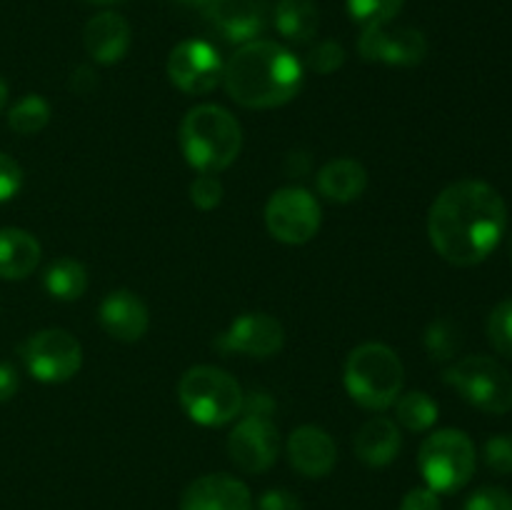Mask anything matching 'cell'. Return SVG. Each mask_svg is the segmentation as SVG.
Masks as SVG:
<instances>
[{
    "mask_svg": "<svg viewBox=\"0 0 512 510\" xmlns=\"http://www.w3.org/2000/svg\"><path fill=\"white\" fill-rule=\"evenodd\" d=\"M5 103H8V83L0 78V110L5 108Z\"/></svg>",
    "mask_w": 512,
    "mask_h": 510,
    "instance_id": "cell-40",
    "label": "cell"
},
{
    "mask_svg": "<svg viewBox=\"0 0 512 510\" xmlns=\"http://www.w3.org/2000/svg\"><path fill=\"white\" fill-rule=\"evenodd\" d=\"M180 150L198 173H220L230 168L243 148L238 118L213 103L195 105L180 120Z\"/></svg>",
    "mask_w": 512,
    "mask_h": 510,
    "instance_id": "cell-3",
    "label": "cell"
},
{
    "mask_svg": "<svg viewBox=\"0 0 512 510\" xmlns=\"http://www.w3.org/2000/svg\"><path fill=\"white\" fill-rule=\"evenodd\" d=\"M483 458L493 473L512 475V435L500 433L488 438L483 448Z\"/></svg>",
    "mask_w": 512,
    "mask_h": 510,
    "instance_id": "cell-31",
    "label": "cell"
},
{
    "mask_svg": "<svg viewBox=\"0 0 512 510\" xmlns=\"http://www.w3.org/2000/svg\"><path fill=\"white\" fill-rule=\"evenodd\" d=\"M100 325L120 343H138L150 328L148 305L133 290H113L100 303Z\"/></svg>",
    "mask_w": 512,
    "mask_h": 510,
    "instance_id": "cell-16",
    "label": "cell"
},
{
    "mask_svg": "<svg viewBox=\"0 0 512 510\" xmlns=\"http://www.w3.org/2000/svg\"><path fill=\"white\" fill-rule=\"evenodd\" d=\"M273 23L290 43H310L320 25L318 5L315 0H278L273 5Z\"/></svg>",
    "mask_w": 512,
    "mask_h": 510,
    "instance_id": "cell-22",
    "label": "cell"
},
{
    "mask_svg": "<svg viewBox=\"0 0 512 510\" xmlns=\"http://www.w3.org/2000/svg\"><path fill=\"white\" fill-rule=\"evenodd\" d=\"M345 390L368 410H385L403 395L405 368L385 343H363L345 360Z\"/></svg>",
    "mask_w": 512,
    "mask_h": 510,
    "instance_id": "cell-4",
    "label": "cell"
},
{
    "mask_svg": "<svg viewBox=\"0 0 512 510\" xmlns=\"http://www.w3.org/2000/svg\"><path fill=\"white\" fill-rule=\"evenodd\" d=\"M405 0H348V13L363 28L388 25L403 10Z\"/></svg>",
    "mask_w": 512,
    "mask_h": 510,
    "instance_id": "cell-26",
    "label": "cell"
},
{
    "mask_svg": "<svg viewBox=\"0 0 512 510\" xmlns=\"http://www.w3.org/2000/svg\"><path fill=\"white\" fill-rule=\"evenodd\" d=\"M20 358L28 373L40 383H65L78 375L83 365V348L68 330L48 328L30 335L20 345Z\"/></svg>",
    "mask_w": 512,
    "mask_h": 510,
    "instance_id": "cell-8",
    "label": "cell"
},
{
    "mask_svg": "<svg viewBox=\"0 0 512 510\" xmlns=\"http://www.w3.org/2000/svg\"><path fill=\"white\" fill-rule=\"evenodd\" d=\"M443 380L483 413L505 415L512 410V375L488 355L460 358L445 370Z\"/></svg>",
    "mask_w": 512,
    "mask_h": 510,
    "instance_id": "cell-7",
    "label": "cell"
},
{
    "mask_svg": "<svg viewBox=\"0 0 512 510\" xmlns=\"http://www.w3.org/2000/svg\"><path fill=\"white\" fill-rule=\"evenodd\" d=\"M465 510H512V493L495 485H485L470 495Z\"/></svg>",
    "mask_w": 512,
    "mask_h": 510,
    "instance_id": "cell-32",
    "label": "cell"
},
{
    "mask_svg": "<svg viewBox=\"0 0 512 510\" xmlns=\"http://www.w3.org/2000/svg\"><path fill=\"white\" fill-rule=\"evenodd\" d=\"M425 350L433 360H450L460 350V330L453 320L440 318L425 330Z\"/></svg>",
    "mask_w": 512,
    "mask_h": 510,
    "instance_id": "cell-27",
    "label": "cell"
},
{
    "mask_svg": "<svg viewBox=\"0 0 512 510\" xmlns=\"http://www.w3.org/2000/svg\"><path fill=\"white\" fill-rule=\"evenodd\" d=\"M395 418L413 433H425L438 423V403L423 390H410L395 400Z\"/></svg>",
    "mask_w": 512,
    "mask_h": 510,
    "instance_id": "cell-24",
    "label": "cell"
},
{
    "mask_svg": "<svg viewBox=\"0 0 512 510\" xmlns=\"http://www.w3.org/2000/svg\"><path fill=\"white\" fill-rule=\"evenodd\" d=\"M208 23L230 43H250L268 28L273 0H213L205 8Z\"/></svg>",
    "mask_w": 512,
    "mask_h": 510,
    "instance_id": "cell-14",
    "label": "cell"
},
{
    "mask_svg": "<svg viewBox=\"0 0 512 510\" xmlns=\"http://www.w3.org/2000/svg\"><path fill=\"white\" fill-rule=\"evenodd\" d=\"M305 68L285 45L273 40L243 43L223 65L225 93L250 110L280 108L300 93Z\"/></svg>",
    "mask_w": 512,
    "mask_h": 510,
    "instance_id": "cell-2",
    "label": "cell"
},
{
    "mask_svg": "<svg viewBox=\"0 0 512 510\" xmlns=\"http://www.w3.org/2000/svg\"><path fill=\"white\" fill-rule=\"evenodd\" d=\"M403 445V435L395 420L390 418H370L363 428L355 433V455L363 460L368 468H385L393 463Z\"/></svg>",
    "mask_w": 512,
    "mask_h": 510,
    "instance_id": "cell-19",
    "label": "cell"
},
{
    "mask_svg": "<svg viewBox=\"0 0 512 510\" xmlns=\"http://www.w3.org/2000/svg\"><path fill=\"white\" fill-rule=\"evenodd\" d=\"M400 510H443V508H440L438 493L425 485V488L408 490V495H405L403 503H400Z\"/></svg>",
    "mask_w": 512,
    "mask_h": 510,
    "instance_id": "cell-35",
    "label": "cell"
},
{
    "mask_svg": "<svg viewBox=\"0 0 512 510\" xmlns=\"http://www.w3.org/2000/svg\"><path fill=\"white\" fill-rule=\"evenodd\" d=\"M225 188L220 183L218 173H200L198 178L190 183V200L198 205L200 210H213L223 203Z\"/></svg>",
    "mask_w": 512,
    "mask_h": 510,
    "instance_id": "cell-30",
    "label": "cell"
},
{
    "mask_svg": "<svg viewBox=\"0 0 512 510\" xmlns=\"http://www.w3.org/2000/svg\"><path fill=\"white\" fill-rule=\"evenodd\" d=\"M178 3L188 5V8H208V5L213 3V0H178Z\"/></svg>",
    "mask_w": 512,
    "mask_h": 510,
    "instance_id": "cell-39",
    "label": "cell"
},
{
    "mask_svg": "<svg viewBox=\"0 0 512 510\" xmlns=\"http://www.w3.org/2000/svg\"><path fill=\"white\" fill-rule=\"evenodd\" d=\"M418 465L430 490H435L438 495H450L470 483V478L475 475V465H478V455H475L473 440L463 430L445 428L423 440Z\"/></svg>",
    "mask_w": 512,
    "mask_h": 510,
    "instance_id": "cell-6",
    "label": "cell"
},
{
    "mask_svg": "<svg viewBox=\"0 0 512 510\" xmlns=\"http://www.w3.org/2000/svg\"><path fill=\"white\" fill-rule=\"evenodd\" d=\"M510 258H512V240H510Z\"/></svg>",
    "mask_w": 512,
    "mask_h": 510,
    "instance_id": "cell-42",
    "label": "cell"
},
{
    "mask_svg": "<svg viewBox=\"0 0 512 510\" xmlns=\"http://www.w3.org/2000/svg\"><path fill=\"white\" fill-rule=\"evenodd\" d=\"M230 460L245 473H265L280 455V435L270 418L240 415L228 438Z\"/></svg>",
    "mask_w": 512,
    "mask_h": 510,
    "instance_id": "cell-12",
    "label": "cell"
},
{
    "mask_svg": "<svg viewBox=\"0 0 512 510\" xmlns=\"http://www.w3.org/2000/svg\"><path fill=\"white\" fill-rule=\"evenodd\" d=\"M358 53L368 63L413 68L428 55V38L418 28H405V25L390 28V23L375 25V28H363Z\"/></svg>",
    "mask_w": 512,
    "mask_h": 510,
    "instance_id": "cell-11",
    "label": "cell"
},
{
    "mask_svg": "<svg viewBox=\"0 0 512 510\" xmlns=\"http://www.w3.org/2000/svg\"><path fill=\"white\" fill-rule=\"evenodd\" d=\"M133 30L123 15L105 10L88 20L83 30V45L90 58L100 65H115L128 55Z\"/></svg>",
    "mask_w": 512,
    "mask_h": 510,
    "instance_id": "cell-18",
    "label": "cell"
},
{
    "mask_svg": "<svg viewBox=\"0 0 512 510\" xmlns=\"http://www.w3.org/2000/svg\"><path fill=\"white\" fill-rule=\"evenodd\" d=\"M50 123V105L40 95L30 93L20 98L13 108L8 110V125L18 135H35Z\"/></svg>",
    "mask_w": 512,
    "mask_h": 510,
    "instance_id": "cell-25",
    "label": "cell"
},
{
    "mask_svg": "<svg viewBox=\"0 0 512 510\" xmlns=\"http://www.w3.org/2000/svg\"><path fill=\"white\" fill-rule=\"evenodd\" d=\"M488 338L500 355L512 358V298L493 308L488 318Z\"/></svg>",
    "mask_w": 512,
    "mask_h": 510,
    "instance_id": "cell-28",
    "label": "cell"
},
{
    "mask_svg": "<svg viewBox=\"0 0 512 510\" xmlns=\"http://www.w3.org/2000/svg\"><path fill=\"white\" fill-rule=\"evenodd\" d=\"M20 388L18 373L10 363H0V403H8Z\"/></svg>",
    "mask_w": 512,
    "mask_h": 510,
    "instance_id": "cell-38",
    "label": "cell"
},
{
    "mask_svg": "<svg viewBox=\"0 0 512 510\" xmlns=\"http://www.w3.org/2000/svg\"><path fill=\"white\" fill-rule=\"evenodd\" d=\"M70 90L78 95H88L93 93L95 88H98V75H95V70L90 68V65H80V68H75L73 73H70Z\"/></svg>",
    "mask_w": 512,
    "mask_h": 510,
    "instance_id": "cell-37",
    "label": "cell"
},
{
    "mask_svg": "<svg viewBox=\"0 0 512 510\" xmlns=\"http://www.w3.org/2000/svg\"><path fill=\"white\" fill-rule=\"evenodd\" d=\"M275 410V400L263 390H253V393L243 395V410L240 415H255V418H270Z\"/></svg>",
    "mask_w": 512,
    "mask_h": 510,
    "instance_id": "cell-36",
    "label": "cell"
},
{
    "mask_svg": "<svg viewBox=\"0 0 512 510\" xmlns=\"http://www.w3.org/2000/svg\"><path fill=\"white\" fill-rule=\"evenodd\" d=\"M223 58L205 40H183L168 55V78L188 95H205L223 80Z\"/></svg>",
    "mask_w": 512,
    "mask_h": 510,
    "instance_id": "cell-10",
    "label": "cell"
},
{
    "mask_svg": "<svg viewBox=\"0 0 512 510\" xmlns=\"http://www.w3.org/2000/svg\"><path fill=\"white\" fill-rule=\"evenodd\" d=\"M320 203L305 188H280L265 205V225L275 240L285 245H303L320 230Z\"/></svg>",
    "mask_w": 512,
    "mask_h": 510,
    "instance_id": "cell-9",
    "label": "cell"
},
{
    "mask_svg": "<svg viewBox=\"0 0 512 510\" xmlns=\"http://www.w3.org/2000/svg\"><path fill=\"white\" fill-rule=\"evenodd\" d=\"M40 243L35 235L20 228L0 230V278L23 280L38 268L40 263Z\"/></svg>",
    "mask_w": 512,
    "mask_h": 510,
    "instance_id": "cell-21",
    "label": "cell"
},
{
    "mask_svg": "<svg viewBox=\"0 0 512 510\" xmlns=\"http://www.w3.org/2000/svg\"><path fill=\"white\" fill-rule=\"evenodd\" d=\"M43 285L55 300H78L88 290V270L75 258H58L48 265L43 275Z\"/></svg>",
    "mask_w": 512,
    "mask_h": 510,
    "instance_id": "cell-23",
    "label": "cell"
},
{
    "mask_svg": "<svg viewBox=\"0 0 512 510\" xmlns=\"http://www.w3.org/2000/svg\"><path fill=\"white\" fill-rule=\"evenodd\" d=\"M285 450H288L290 465L305 478H325L338 463L335 440L330 438L328 430L318 428V425L295 428L290 433Z\"/></svg>",
    "mask_w": 512,
    "mask_h": 510,
    "instance_id": "cell-17",
    "label": "cell"
},
{
    "mask_svg": "<svg viewBox=\"0 0 512 510\" xmlns=\"http://www.w3.org/2000/svg\"><path fill=\"white\" fill-rule=\"evenodd\" d=\"M258 510H303L298 495L290 493V490L275 488L265 490L258 500Z\"/></svg>",
    "mask_w": 512,
    "mask_h": 510,
    "instance_id": "cell-34",
    "label": "cell"
},
{
    "mask_svg": "<svg viewBox=\"0 0 512 510\" xmlns=\"http://www.w3.org/2000/svg\"><path fill=\"white\" fill-rule=\"evenodd\" d=\"M285 343V328L278 318L268 313H245L230 323L225 333L218 335L215 345L228 353L248 355V358H270L280 353Z\"/></svg>",
    "mask_w": 512,
    "mask_h": 510,
    "instance_id": "cell-13",
    "label": "cell"
},
{
    "mask_svg": "<svg viewBox=\"0 0 512 510\" xmlns=\"http://www.w3.org/2000/svg\"><path fill=\"white\" fill-rule=\"evenodd\" d=\"M90 3H100V5H110V3H118V0H90Z\"/></svg>",
    "mask_w": 512,
    "mask_h": 510,
    "instance_id": "cell-41",
    "label": "cell"
},
{
    "mask_svg": "<svg viewBox=\"0 0 512 510\" xmlns=\"http://www.w3.org/2000/svg\"><path fill=\"white\" fill-rule=\"evenodd\" d=\"M343 63L345 48L338 40H320V43L308 53V60H305V65L318 75L335 73V70L343 68Z\"/></svg>",
    "mask_w": 512,
    "mask_h": 510,
    "instance_id": "cell-29",
    "label": "cell"
},
{
    "mask_svg": "<svg viewBox=\"0 0 512 510\" xmlns=\"http://www.w3.org/2000/svg\"><path fill=\"white\" fill-rule=\"evenodd\" d=\"M23 185V168L10 155L0 153V203L15 198Z\"/></svg>",
    "mask_w": 512,
    "mask_h": 510,
    "instance_id": "cell-33",
    "label": "cell"
},
{
    "mask_svg": "<svg viewBox=\"0 0 512 510\" xmlns=\"http://www.w3.org/2000/svg\"><path fill=\"white\" fill-rule=\"evenodd\" d=\"M368 188V170L353 158H335L318 173V190L330 203H353Z\"/></svg>",
    "mask_w": 512,
    "mask_h": 510,
    "instance_id": "cell-20",
    "label": "cell"
},
{
    "mask_svg": "<svg viewBox=\"0 0 512 510\" xmlns=\"http://www.w3.org/2000/svg\"><path fill=\"white\" fill-rule=\"evenodd\" d=\"M508 228V205L483 180H458L435 198L428 235L438 255L458 268L478 265L493 253Z\"/></svg>",
    "mask_w": 512,
    "mask_h": 510,
    "instance_id": "cell-1",
    "label": "cell"
},
{
    "mask_svg": "<svg viewBox=\"0 0 512 510\" xmlns=\"http://www.w3.org/2000/svg\"><path fill=\"white\" fill-rule=\"evenodd\" d=\"M243 388L238 380L215 365H195L178 383V400L190 420L205 428H220L240 418Z\"/></svg>",
    "mask_w": 512,
    "mask_h": 510,
    "instance_id": "cell-5",
    "label": "cell"
},
{
    "mask_svg": "<svg viewBox=\"0 0 512 510\" xmlns=\"http://www.w3.org/2000/svg\"><path fill=\"white\" fill-rule=\"evenodd\" d=\"M180 510H253V495L233 475H203L185 488Z\"/></svg>",
    "mask_w": 512,
    "mask_h": 510,
    "instance_id": "cell-15",
    "label": "cell"
}]
</instances>
